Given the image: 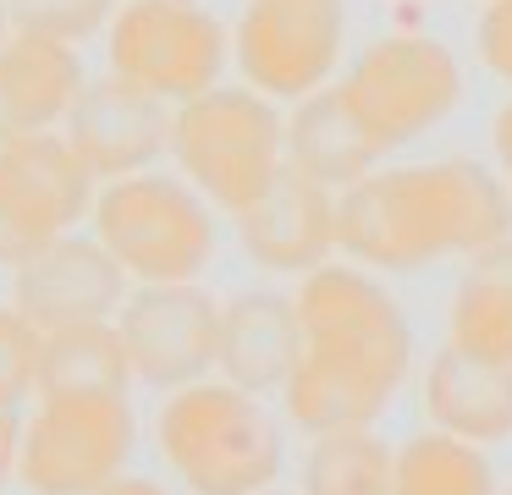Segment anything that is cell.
I'll return each mask as SVG.
<instances>
[{
	"label": "cell",
	"instance_id": "cell-1",
	"mask_svg": "<svg viewBox=\"0 0 512 495\" xmlns=\"http://www.w3.org/2000/svg\"><path fill=\"white\" fill-rule=\"evenodd\" d=\"M292 303H298L303 347L281 385L287 418L309 435L375 429V418L397 402L413 369V330L397 297L364 264L325 259L298 281Z\"/></svg>",
	"mask_w": 512,
	"mask_h": 495
},
{
	"label": "cell",
	"instance_id": "cell-2",
	"mask_svg": "<svg viewBox=\"0 0 512 495\" xmlns=\"http://www.w3.org/2000/svg\"><path fill=\"white\" fill-rule=\"evenodd\" d=\"M512 237V187L479 160L375 165L336 198V248L364 270H424Z\"/></svg>",
	"mask_w": 512,
	"mask_h": 495
},
{
	"label": "cell",
	"instance_id": "cell-3",
	"mask_svg": "<svg viewBox=\"0 0 512 495\" xmlns=\"http://www.w3.org/2000/svg\"><path fill=\"white\" fill-rule=\"evenodd\" d=\"M155 440L188 495H259L287 462L276 413L232 380H193L171 391L160 402Z\"/></svg>",
	"mask_w": 512,
	"mask_h": 495
},
{
	"label": "cell",
	"instance_id": "cell-4",
	"mask_svg": "<svg viewBox=\"0 0 512 495\" xmlns=\"http://www.w3.org/2000/svg\"><path fill=\"white\" fill-rule=\"evenodd\" d=\"M171 160L215 209L237 215L287 165V116L259 88L215 83L171 110Z\"/></svg>",
	"mask_w": 512,
	"mask_h": 495
},
{
	"label": "cell",
	"instance_id": "cell-5",
	"mask_svg": "<svg viewBox=\"0 0 512 495\" xmlns=\"http://www.w3.org/2000/svg\"><path fill=\"white\" fill-rule=\"evenodd\" d=\"M94 237L116 253L138 286L199 281L215 253V215L210 198L188 176H116L94 193Z\"/></svg>",
	"mask_w": 512,
	"mask_h": 495
},
{
	"label": "cell",
	"instance_id": "cell-6",
	"mask_svg": "<svg viewBox=\"0 0 512 495\" xmlns=\"http://www.w3.org/2000/svg\"><path fill=\"white\" fill-rule=\"evenodd\" d=\"M138 446V418L127 391H61L39 396L23 424L17 479L28 495H89L122 479Z\"/></svg>",
	"mask_w": 512,
	"mask_h": 495
},
{
	"label": "cell",
	"instance_id": "cell-7",
	"mask_svg": "<svg viewBox=\"0 0 512 495\" xmlns=\"http://www.w3.org/2000/svg\"><path fill=\"white\" fill-rule=\"evenodd\" d=\"M342 94L369 127V138L380 143V154H391L419 143L463 105V66L441 39L386 33L353 55Z\"/></svg>",
	"mask_w": 512,
	"mask_h": 495
},
{
	"label": "cell",
	"instance_id": "cell-8",
	"mask_svg": "<svg viewBox=\"0 0 512 495\" xmlns=\"http://www.w3.org/2000/svg\"><path fill=\"white\" fill-rule=\"evenodd\" d=\"M232 39L199 0H122L105 28V72L182 105L221 83Z\"/></svg>",
	"mask_w": 512,
	"mask_h": 495
},
{
	"label": "cell",
	"instance_id": "cell-9",
	"mask_svg": "<svg viewBox=\"0 0 512 495\" xmlns=\"http://www.w3.org/2000/svg\"><path fill=\"white\" fill-rule=\"evenodd\" d=\"M100 176L78 160L67 132H28L0 143V264H23L61 242L94 209Z\"/></svg>",
	"mask_w": 512,
	"mask_h": 495
},
{
	"label": "cell",
	"instance_id": "cell-10",
	"mask_svg": "<svg viewBox=\"0 0 512 495\" xmlns=\"http://www.w3.org/2000/svg\"><path fill=\"white\" fill-rule=\"evenodd\" d=\"M347 39V0H243L232 61L248 88L292 99L331 83Z\"/></svg>",
	"mask_w": 512,
	"mask_h": 495
},
{
	"label": "cell",
	"instance_id": "cell-11",
	"mask_svg": "<svg viewBox=\"0 0 512 495\" xmlns=\"http://www.w3.org/2000/svg\"><path fill=\"white\" fill-rule=\"evenodd\" d=\"M127 363L138 385L182 391L193 380H210L215 352H221V303L199 281L171 286H133L116 308Z\"/></svg>",
	"mask_w": 512,
	"mask_h": 495
},
{
	"label": "cell",
	"instance_id": "cell-12",
	"mask_svg": "<svg viewBox=\"0 0 512 495\" xmlns=\"http://www.w3.org/2000/svg\"><path fill=\"white\" fill-rule=\"evenodd\" d=\"M171 110L177 105L105 72L83 83L78 105L67 116V143L100 182L155 171L160 154H171Z\"/></svg>",
	"mask_w": 512,
	"mask_h": 495
},
{
	"label": "cell",
	"instance_id": "cell-13",
	"mask_svg": "<svg viewBox=\"0 0 512 495\" xmlns=\"http://www.w3.org/2000/svg\"><path fill=\"white\" fill-rule=\"evenodd\" d=\"M336 198V187L287 160L254 204L237 209V242L259 270L309 275L336 253Z\"/></svg>",
	"mask_w": 512,
	"mask_h": 495
},
{
	"label": "cell",
	"instance_id": "cell-14",
	"mask_svg": "<svg viewBox=\"0 0 512 495\" xmlns=\"http://www.w3.org/2000/svg\"><path fill=\"white\" fill-rule=\"evenodd\" d=\"M133 275L116 264V253L100 237H61L17 264L12 275V308L34 319L39 330L78 325V319H111L127 303Z\"/></svg>",
	"mask_w": 512,
	"mask_h": 495
},
{
	"label": "cell",
	"instance_id": "cell-15",
	"mask_svg": "<svg viewBox=\"0 0 512 495\" xmlns=\"http://www.w3.org/2000/svg\"><path fill=\"white\" fill-rule=\"evenodd\" d=\"M83 83L89 77H83L78 44L12 28V39L0 44V143L67 127Z\"/></svg>",
	"mask_w": 512,
	"mask_h": 495
},
{
	"label": "cell",
	"instance_id": "cell-16",
	"mask_svg": "<svg viewBox=\"0 0 512 495\" xmlns=\"http://www.w3.org/2000/svg\"><path fill=\"white\" fill-rule=\"evenodd\" d=\"M298 347H303V330H298V303L292 297L237 292L221 303V352H215L221 380L243 385L254 396H270L287 385Z\"/></svg>",
	"mask_w": 512,
	"mask_h": 495
},
{
	"label": "cell",
	"instance_id": "cell-17",
	"mask_svg": "<svg viewBox=\"0 0 512 495\" xmlns=\"http://www.w3.org/2000/svg\"><path fill=\"white\" fill-rule=\"evenodd\" d=\"M424 413L441 435L474 440V446H490V440L512 435V363H485L468 358L446 341L441 352L424 369Z\"/></svg>",
	"mask_w": 512,
	"mask_h": 495
},
{
	"label": "cell",
	"instance_id": "cell-18",
	"mask_svg": "<svg viewBox=\"0 0 512 495\" xmlns=\"http://www.w3.org/2000/svg\"><path fill=\"white\" fill-rule=\"evenodd\" d=\"M287 160L298 165V171H309L314 182L336 187V193H347L358 176H369L380 165V143L369 138L358 110L347 105L342 83H325V88H314V94H303L298 105H292Z\"/></svg>",
	"mask_w": 512,
	"mask_h": 495
},
{
	"label": "cell",
	"instance_id": "cell-19",
	"mask_svg": "<svg viewBox=\"0 0 512 495\" xmlns=\"http://www.w3.org/2000/svg\"><path fill=\"white\" fill-rule=\"evenodd\" d=\"M446 341L468 358L512 363V237L468 253L446 308Z\"/></svg>",
	"mask_w": 512,
	"mask_h": 495
},
{
	"label": "cell",
	"instance_id": "cell-20",
	"mask_svg": "<svg viewBox=\"0 0 512 495\" xmlns=\"http://www.w3.org/2000/svg\"><path fill=\"white\" fill-rule=\"evenodd\" d=\"M133 385V363H127L122 330L111 319H78V325L39 330V396L61 391H127Z\"/></svg>",
	"mask_w": 512,
	"mask_h": 495
},
{
	"label": "cell",
	"instance_id": "cell-21",
	"mask_svg": "<svg viewBox=\"0 0 512 495\" xmlns=\"http://www.w3.org/2000/svg\"><path fill=\"white\" fill-rule=\"evenodd\" d=\"M303 495H397V451L375 429H325L303 457Z\"/></svg>",
	"mask_w": 512,
	"mask_h": 495
},
{
	"label": "cell",
	"instance_id": "cell-22",
	"mask_svg": "<svg viewBox=\"0 0 512 495\" xmlns=\"http://www.w3.org/2000/svg\"><path fill=\"white\" fill-rule=\"evenodd\" d=\"M397 495H501L485 451L457 435H413L397 451Z\"/></svg>",
	"mask_w": 512,
	"mask_h": 495
},
{
	"label": "cell",
	"instance_id": "cell-23",
	"mask_svg": "<svg viewBox=\"0 0 512 495\" xmlns=\"http://www.w3.org/2000/svg\"><path fill=\"white\" fill-rule=\"evenodd\" d=\"M122 0H6L17 33H39V39L83 44L100 28H111Z\"/></svg>",
	"mask_w": 512,
	"mask_h": 495
},
{
	"label": "cell",
	"instance_id": "cell-24",
	"mask_svg": "<svg viewBox=\"0 0 512 495\" xmlns=\"http://www.w3.org/2000/svg\"><path fill=\"white\" fill-rule=\"evenodd\" d=\"M39 374V325L23 308H0V407H17Z\"/></svg>",
	"mask_w": 512,
	"mask_h": 495
},
{
	"label": "cell",
	"instance_id": "cell-25",
	"mask_svg": "<svg viewBox=\"0 0 512 495\" xmlns=\"http://www.w3.org/2000/svg\"><path fill=\"white\" fill-rule=\"evenodd\" d=\"M474 50L501 83H512V0H485L474 22Z\"/></svg>",
	"mask_w": 512,
	"mask_h": 495
},
{
	"label": "cell",
	"instance_id": "cell-26",
	"mask_svg": "<svg viewBox=\"0 0 512 495\" xmlns=\"http://www.w3.org/2000/svg\"><path fill=\"white\" fill-rule=\"evenodd\" d=\"M23 424L28 418L17 407H0V484L17 479V462H23Z\"/></svg>",
	"mask_w": 512,
	"mask_h": 495
},
{
	"label": "cell",
	"instance_id": "cell-27",
	"mask_svg": "<svg viewBox=\"0 0 512 495\" xmlns=\"http://www.w3.org/2000/svg\"><path fill=\"white\" fill-rule=\"evenodd\" d=\"M490 149H496V165H501V176H507V187H512V99L496 110V121H490Z\"/></svg>",
	"mask_w": 512,
	"mask_h": 495
},
{
	"label": "cell",
	"instance_id": "cell-28",
	"mask_svg": "<svg viewBox=\"0 0 512 495\" xmlns=\"http://www.w3.org/2000/svg\"><path fill=\"white\" fill-rule=\"evenodd\" d=\"M89 495H166V484H155V479H138V473H122V479L100 484V490H89Z\"/></svg>",
	"mask_w": 512,
	"mask_h": 495
},
{
	"label": "cell",
	"instance_id": "cell-29",
	"mask_svg": "<svg viewBox=\"0 0 512 495\" xmlns=\"http://www.w3.org/2000/svg\"><path fill=\"white\" fill-rule=\"evenodd\" d=\"M12 39V11H6V0H0V44Z\"/></svg>",
	"mask_w": 512,
	"mask_h": 495
},
{
	"label": "cell",
	"instance_id": "cell-30",
	"mask_svg": "<svg viewBox=\"0 0 512 495\" xmlns=\"http://www.w3.org/2000/svg\"><path fill=\"white\" fill-rule=\"evenodd\" d=\"M259 495H281V490H259Z\"/></svg>",
	"mask_w": 512,
	"mask_h": 495
},
{
	"label": "cell",
	"instance_id": "cell-31",
	"mask_svg": "<svg viewBox=\"0 0 512 495\" xmlns=\"http://www.w3.org/2000/svg\"><path fill=\"white\" fill-rule=\"evenodd\" d=\"M507 495H512V484H507Z\"/></svg>",
	"mask_w": 512,
	"mask_h": 495
}]
</instances>
